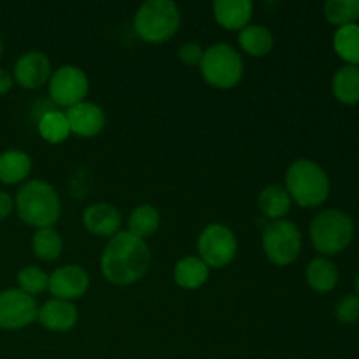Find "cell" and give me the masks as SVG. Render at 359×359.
<instances>
[{
    "label": "cell",
    "mask_w": 359,
    "mask_h": 359,
    "mask_svg": "<svg viewBox=\"0 0 359 359\" xmlns=\"http://www.w3.org/2000/svg\"><path fill=\"white\" fill-rule=\"evenodd\" d=\"M151 251L146 241L130 231H119L109 238L100 258V270L114 286H132L147 273Z\"/></svg>",
    "instance_id": "6da1fadb"
},
{
    "label": "cell",
    "mask_w": 359,
    "mask_h": 359,
    "mask_svg": "<svg viewBox=\"0 0 359 359\" xmlns=\"http://www.w3.org/2000/svg\"><path fill=\"white\" fill-rule=\"evenodd\" d=\"M14 207L25 224L34 228H49L60 219L62 202L56 189L46 181L25 182L18 191Z\"/></svg>",
    "instance_id": "7a4b0ae2"
},
{
    "label": "cell",
    "mask_w": 359,
    "mask_h": 359,
    "mask_svg": "<svg viewBox=\"0 0 359 359\" xmlns=\"http://www.w3.org/2000/svg\"><path fill=\"white\" fill-rule=\"evenodd\" d=\"M284 188L300 207H318L328 198L330 179L316 161L297 160L287 167Z\"/></svg>",
    "instance_id": "3957f363"
},
{
    "label": "cell",
    "mask_w": 359,
    "mask_h": 359,
    "mask_svg": "<svg viewBox=\"0 0 359 359\" xmlns=\"http://www.w3.org/2000/svg\"><path fill=\"white\" fill-rule=\"evenodd\" d=\"M135 32L151 44L167 42L181 27V11L172 0H147L135 14Z\"/></svg>",
    "instance_id": "277c9868"
},
{
    "label": "cell",
    "mask_w": 359,
    "mask_h": 359,
    "mask_svg": "<svg viewBox=\"0 0 359 359\" xmlns=\"http://www.w3.org/2000/svg\"><path fill=\"white\" fill-rule=\"evenodd\" d=\"M309 235L316 251L325 256L339 255L353 241L354 223L344 210H323L312 219Z\"/></svg>",
    "instance_id": "5b68a950"
},
{
    "label": "cell",
    "mask_w": 359,
    "mask_h": 359,
    "mask_svg": "<svg viewBox=\"0 0 359 359\" xmlns=\"http://www.w3.org/2000/svg\"><path fill=\"white\" fill-rule=\"evenodd\" d=\"M200 72L212 88L230 90L244 77V60L230 44H214L203 51Z\"/></svg>",
    "instance_id": "8992f818"
},
{
    "label": "cell",
    "mask_w": 359,
    "mask_h": 359,
    "mask_svg": "<svg viewBox=\"0 0 359 359\" xmlns=\"http://www.w3.org/2000/svg\"><path fill=\"white\" fill-rule=\"evenodd\" d=\"M263 251L272 263L286 266L293 263L302 252V231L291 221H272L262 235Z\"/></svg>",
    "instance_id": "52a82bcc"
},
{
    "label": "cell",
    "mask_w": 359,
    "mask_h": 359,
    "mask_svg": "<svg viewBox=\"0 0 359 359\" xmlns=\"http://www.w3.org/2000/svg\"><path fill=\"white\" fill-rule=\"evenodd\" d=\"M237 237L226 224L212 223L198 237V258L209 269H223L237 256Z\"/></svg>",
    "instance_id": "ba28073f"
},
{
    "label": "cell",
    "mask_w": 359,
    "mask_h": 359,
    "mask_svg": "<svg viewBox=\"0 0 359 359\" xmlns=\"http://www.w3.org/2000/svg\"><path fill=\"white\" fill-rule=\"evenodd\" d=\"M49 97L62 107H74L86 98L90 91V81L83 69L76 65H63L49 77Z\"/></svg>",
    "instance_id": "9c48e42d"
},
{
    "label": "cell",
    "mask_w": 359,
    "mask_h": 359,
    "mask_svg": "<svg viewBox=\"0 0 359 359\" xmlns=\"http://www.w3.org/2000/svg\"><path fill=\"white\" fill-rule=\"evenodd\" d=\"M39 305L20 287L0 291V330H21L37 321Z\"/></svg>",
    "instance_id": "30bf717a"
},
{
    "label": "cell",
    "mask_w": 359,
    "mask_h": 359,
    "mask_svg": "<svg viewBox=\"0 0 359 359\" xmlns=\"http://www.w3.org/2000/svg\"><path fill=\"white\" fill-rule=\"evenodd\" d=\"M88 287H90V276L79 265L60 266L49 276L48 291L53 294V298H58V300H77L84 297Z\"/></svg>",
    "instance_id": "8fae6325"
},
{
    "label": "cell",
    "mask_w": 359,
    "mask_h": 359,
    "mask_svg": "<svg viewBox=\"0 0 359 359\" xmlns=\"http://www.w3.org/2000/svg\"><path fill=\"white\" fill-rule=\"evenodd\" d=\"M51 62L42 51H28L18 58L14 65V83L25 90H39L49 83L51 77Z\"/></svg>",
    "instance_id": "7c38bea8"
},
{
    "label": "cell",
    "mask_w": 359,
    "mask_h": 359,
    "mask_svg": "<svg viewBox=\"0 0 359 359\" xmlns=\"http://www.w3.org/2000/svg\"><path fill=\"white\" fill-rule=\"evenodd\" d=\"M65 116L70 126V133H76L84 139L98 135L105 126L104 109L93 102H81V104L70 107Z\"/></svg>",
    "instance_id": "4fadbf2b"
},
{
    "label": "cell",
    "mask_w": 359,
    "mask_h": 359,
    "mask_svg": "<svg viewBox=\"0 0 359 359\" xmlns=\"http://www.w3.org/2000/svg\"><path fill=\"white\" fill-rule=\"evenodd\" d=\"M79 312H77L76 305L72 302L58 300V298H51L46 302L42 307H39V323L49 332L65 333L76 326Z\"/></svg>",
    "instance_id": "5bb4252c"
},
{
    "label": "cell",
    "mask_w": 359,
    "mask_h": 359,
    "mask_svg": "<svg viewBox=\"0 0 359 359\" xmlns=\"http://www.w3.org/2000/svg\"><path fill=\"white\" fill-rule=\"evenodd\" d=\"M84 228L97 237H114L121 228V212L111 203H93L83 214Z\"/></svg>",
    "instance_id": "9a60e30c"
},
{
    "label": "cell",
    "mask_w": 359,
    "mask_h": 359,
    "mask_svg": "<svg viewBox=\"0 0 359 359\" xmlns=\"http://www.w3.org/2000/svg\"><path fill=\"white\" fill-rule=\"evenodd\" d=\"M212 9L214 18L221 27L241 32L251 21L255 6L251 0H216Z\"/></svg>",
    "instance_id": "2e32d148"
},
{
    "label": "cell",
    "mask_w": 359,
    "mask_h": 359,
    "mask_svg": "<svg viewBox=\"0 0 359 359\" xmlns=\"http://www.w3.org/2000/svg\"><path fill=\"white\" fill-rule=\"evenodd\" d=\"M210 269L198 256H186L175 263L174 280L182 290H200L209 280Z\"/></svg>",
    "instance_id": "e0dca14e"
},
{
    "label": "cell",
    "mask_w": 359,
    "mask_h": 359,
    "mask_svg": "<svg viewBox=\"0 0 359 359\" xmlns=\"http://www.w3.org/2000/svg\"><path fill=\"white\" fill-rule=\"evenodd\" d=\"M32 160L25 151L9 149L0 154V182L20 184L30 175Z\"/></svg>",
    "instance_id": "ac0fdd59"
},
{
    "label": "cell",
    "mask_w": 359,
    "mask_h": 359,
    "mask_svg": "<svg viewBox=\"0 0 359 359\" xmlns=\"http://www.w3.org/2000/svg\"><path fill=\"white\" fill-rule=\"evenodd\" d=\"M305 277L312 290L318 293H328L339 284V269L330 258L318 256L309 263Z\"/></svg>",
    "instance_id": "d6986e66"
},
{
    "label": "cell",
    "mask_w": 359,
    "mask_h": 359,
    "mask_svg": "<svg viewBox=\"0 0 359 359\" xmlns=\"http://www.w3.org/2000/svg\"><path fill=\"white\" fill-rule=\"evenodd\" d=\"M291 196L286 191L284 186L270 184L262 189L258 196V207L263 216H266L272 221H279L290 212L291 209Z\"/></svg>",
    "instance_id": "ffe728a7"
},
{
    "label": "cell",
    "mask_w": 359,
    "mask_h": 359,
    "mask_svg": "<svg viewBox=\"0 0 359 359\" xmlns=\"http://www.w3.org/2000/svg\"><path fill=\"white\" fill-rule=\"evenodd\" d=\"M238 44L248 55L262 58L273 49V35L265 25H248L238 34Z\"/></svg>",
    "instance_id": "44dd1931"
},
{
    "label": "cell",
    "mask_w": 359,
    "mask_h": 359,
    "mask_svg": "<svg viewBox=\"0 0 359 359\" xmlns=\"http://www.w3.org/2000/svg\"><path fill=\"white\" fill-rule=\"evenodd\" d=\"M333 95L339 102L346 105H354L359 102V67L344 65L333 76Z\"/></svg>",
    "instance_id": "7402d4cb"
},
{
    "label": "cell",
    "mask_w": 359,
    "mask_h": 359,
    "mask_svg": "<svg viewBox=\"0 0 359 359\" xmlns=\"http://www.w3.org/2000/svg\"><path fill=\"white\" fill-rule=\"evenodd\" d=\"M160 212H158L156 207L149 205V203H144V205L135 207V209L130 212L128 217V230L132 235L139 238H147L151 235L156 233V230L160 228Z\"/></svg>",
    "instance_id": "603a6c76"
},
{
    "label": "cell",
    "mask_w": 359,
    "mask_h": 359,
    "mask_svg": "<svg viewBox=\"0 0 359 359\" xmlns=\"http://www.w3.org/2000/svg\"><path fill=\"white\" fill-rule=\"evenodd\" d=\"M32 249H34L35 258H39L41 262H55L62 256L63 251L62 235L53 226L39 228L32 241Z\"/></svg>",
    "instance_id": "cb8c5ba5"
},
{
    "label": "cell",
    "mask_w": 359,
    "mask_h": 359,
    "mask_svg": "<svg viewBox=\"0 0 359 359\" xmlns=\"http://www.w3.org/2000/svg\"><path fill=\"white\" fill-rule=\"evenodd\" d=\"M333 48L347 65H359V25L340 27L333 35Z\"/></svg>",
    "instance_id": "d4e9b609"
},
{
    "label": "cell",
    "mask_w": 359,
    "mask_h": 359,
    "mask_svg": "<svg viewBox=\"0 0 359 359\" xmlns=\"http://www.w3.org/2000/svg\"><path fill=\"white\" fill-rule=\"evenodd\" d=\"M39 133L49 144H62L70 135V126L65 112L48 111L39 119Z\"/></svg>",
    "instance_id": "484cf974"
},
{
    "label": "cell",
    "mask_w": 359,
    "mask_h": 359,
    "mask_svg": "<svg viewBox=\"0 0 359 359\" xmlns=\"http://www.w3.org/2000/svg\"><path fill=\"white\" fill-rule=\"evenodd\" d=\"M325 16L339 28L354 25L359 20V0H328L325 4Z\"/></svg>",
    "instance_id": "4316f807"
},
{
    "label": "cell",
    "mask_w": 359,
    "mask_h": 359,
    "mask_svg": "<svg viewBox=\"0 0 359 359\" xmlns=\"http://www.w3.org/2000/svg\"><path fill=\"white\" fill-rule=\"evenodd\" d=\"M49 286V276L39 266H25L18 273V287L30 297L44 293Z\"/></svg>",
    "instance_id": "83f0119b"
},
{
    "label": "cell",
    "mask_w": 359,
    "mask_h": 359,
    "mask_svg": "<svg viewBox=\"0 0 359 359\" xmlns=\"http://www.w3.org/2000/svg\"><path fill=\"white\" fill-rule=\"evenodd\" d=\"M335 318L344 325H354L359 321V297L347 294L337 304Z\"/></svg>",
    "instance_id": "f1b7e54d"
},
{
    "label": "cell",
    "mask_w": 359,
    "mask_h": 359,
    "mask_svg": "<svg viewBox=\"0 0 359 359\" xmlns=\"http://www.w3.org/2000/svg\"><path fill=\"white\" fill-rule=\"evenodd\" d=\"M203 51H205V49H203L198 42H184V44L177 49V56L182 63H186V65L200 67V62H202L203 58Z\"/></svg>",
    "instance_id": "f546056e"
},
{
    "label": "cell",
    "mask_w": 359,
    "mask_h": 359,
    "mask_svg": "<svg viewBox=\"0 0 359 359\" xmlns=\"http://www.w3.org/2000/svg\"><path fill=\"white\" fill-rule=\"evenodd\" d=\"M14 210V200L11 198L9 193L0 191V221L7 219Z\"/></svg>",
    "instance_id": "4dcf8cb0"
},
{
    "label": "cell",
    "mask_w": 359,
    "mask_h": 359,
    "mask_svg": "<svg viewBox=\"0 0 359 359\" xmlns=\"http://www.w3.org/2000/svg\"><path fill=\"white\" fill-rule=\"evenodd\" d=\"M14 77L6 69H0V95H6L13 90Z\"/></svg>",
    "instance_id": "1f68e13d"
},
{
    "label": "cell",
    "mask_w": 359,
    "mask_h": 359,
    "mask_svg": "<svg viewBox=\"0 0 359 359\" xmlns=\"http://www.w3.org/2000/svg\"><path fill=\"white\" fill-rule=\"evenodd\" d=\"M356 297H359V273L356 277Z\"/></svg>",
    "instance_id": "d6a6232c"
},
{
    "label": "cell",
    "mask_w": 359,
    "mask_h": 359,
    "mask_svg": "<svg viewBox=\"0 0 359 359\" xmlns=\"http://www.w3.org/2000/svg\"><path fill=\"white\" fill-rule=\"evenodd\" d=\"M0 51H2V42H0Z\"/></svg>",
    "instance_id": "836d02e7"
}]
</instances>
